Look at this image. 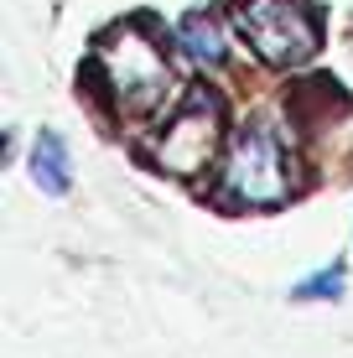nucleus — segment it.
Returning a JSON list of instances; mask_svg holds the SVG:
<instances>
[{"label":"nucleus","instance_id":"obj_1","mask_svg":"<svg viewBox=\"0 0 353 358\" xmlns=\"http://www.w3.org/2000/svg\"><path fill=\"white\" fill-rule=\"evenodd\" d=\"M89 78L94 89L109 99L115 115H156L172 94V63H166V47L156 36L151 21H125V27L104 31L94 42L89 57Z\"/></svg>","mask_w":353,"mask_h":358},{"label":"nucleus","instance_id":"obj_2","mask_svg":"<svg viewBox=\"0 0 353 358\" xmlns=\"http://www.w3.org/2000/svg\"><path fill=\"white\" fill-rule=\"evenodd\" d=\"M296 192V171L286 162V141L271 120H245L229 135L224 156H218L213 177V203L239 208V213H260V208H281Z\"/></svg>","mask_w":353,"mask_h":358},{"label":"nucleus","instance_id":"obj_3","mask_svg":"<svg viewBox=\"0 0 353 358\" xmlns=\"http://www.w3.org/2000/svg\"><path fill=\"white\" fill-rule=\"evenodd\" d=\"M229 21L265 68H296L322 47V21L307 0H234Z\"/></svg>","mask_w":353,"mask_h":358},{"label":"nucleus","instance_id":"obj_4","mask_svg":"<svg viewBox=\"0 0 353 358\" xmlns=\"http://www.w3.org/2000/svg\"><path fill=\"white\" fill-rule=\"evenodd\" d=\"M224 145V99L213 89H192L145 141V162L172 177H198L213 166Z\"/></svg>","mask_w":353,"mask_h":358},{"label":"nucleus","instance_id":"obj_5","mask_svg":"<svg viewBox=\"0 0 353 358\" xmlns=\"http://www.w3.org/2000/svg\"><path fill=\"white\" fill-rule=\"evenodd\" d=\"M27 171L36 182L42 197H68L73 192V156H68V141L57 130H36L31 141V156H27Z\"/></svg>","mask_w":353,"mask_h":358},{"label":"nucleus","instance_id":"obj_6","mask_svg":"<svg viewBox=\"0 0 353 358\" xmlns=\"http://www.w3.org/2000/svg\"><path fill=\"white\" fill-rule=\"evenodd\" d=\"M177 47L198 68H224L229 63V36H224V21L213 10H187L177 21Z\"/></svg>","mask_w":353,"mask_h":358},{"label":"nucleus","instance_id":"obj_7","mask_svg":"<svg viewBox=\"0 0 353 358\" xmlns=\"http://www.w3.org/2000/svg\"><path fill=\"white\" fill-rule=\"evenodd\" d=\"M343 291H348V270L343 260H333V265H317L312 275H301L291 286V301H338Z\"/></svg>","mask_w":353,"mask_h":358}]
</instances>
